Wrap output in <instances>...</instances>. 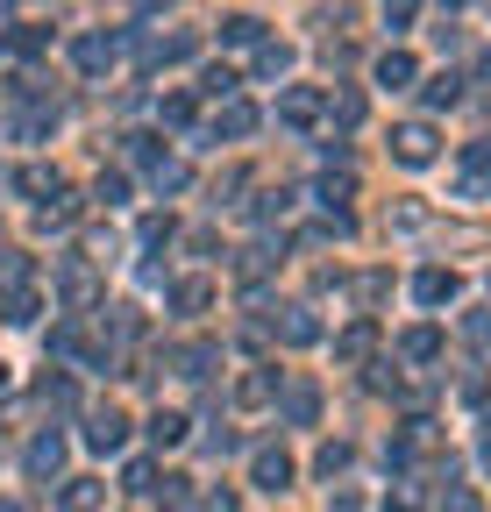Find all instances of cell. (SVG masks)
Instances as JSON below:
<instances>
[{
  "label": "cell",
  "instance_id": "cell-1",
  "mask_svg": "<svg viewBox=\"0 0 491 512\" xmlns=\"http://www.w3.org/2000/svg\"><path fill=\"white\" fill-rule=\"evenodd\" d=\"M435 150H442V136H435V121H399V128H392V157H399L406 171H420V164H435Z\"/></svg>",
  "mask_w": 491,
  "mask_h": 512
},
{
  "label": "cell",
  "instance_id": "cell-2",
  "mask_svg": "<svg viewBox=\"0 0 491 512\" xmlns=\"http://www.w3.org/2000/svg\"><path fill=\"white\" fill-rule=\"evenodd\" d=\"M57 299H65L72 313H86V306L100 299V278H93V264H79V256H65V271H57Z\"/></svg>",
  "mask_w": 491,
  "mask_h": 512
},
{
  "label": "cell",
  "instance_id": "cell-3",
  "mask_svg": "<svg viewBox=\"0 0 491 512\" xmlns=\"http://www.w3.org/2000/svg\"><path fill=\"white\" fill-rule=\"evenodd\" d=\"M321 114H328V100H321L314 86H285V93H278V121H285V128H314Z\"/></svg>",
  "mask_w": 491,
  "mask_h": 512
},
{
  "label": "cell",
  "instance_id": "cell-4",
  "mask_svg": "<svg viewBox=\"0 0 491 512\" xmlns=\"http://www.w3.org/2000/svg\"><path fill=\"white\" fill-rule=\"evenodd\" d=\"M278 413H285L292 427H314V413H321V384H314V377H292L285 392H278Z\"/></svg>",
  "mask_w": 491,
  "mask_h": 512
},
{
  "label": "cell",
  "instance_id": "cell-5",
  "mask_svg": "<svg viewBox=\"0 0 491 512\" xmlns=\"http://www.w3.org/2000/svg\"><path fill=\"white\" fill-rule=\"evenodd\" d=\"M72 57H79V72H86V79H100L107 64L121 57V36H100V29H93V36H79V43H72Z\"/></svg>",
  "mask_w": 491,
  "mask_h": 512
},
{
  "label": "cell",
  "instance_id": "cell-6",
  "mask_svg": "<svg viewBox=\"0 0 491 512\" xmlns=\"http://www.w3.org/2000/svg\"><path fill=\"white\" fill-rule=\"evenodd\" d=\"M22 463H29V477H57L65 470V434H36Z\"/></svg>",
  "mask_w": 491,
  "mask_h": 512
},
{
  "label": "cell",
  "instance_id": "cell-7",
  "mask_svg": "<svg viewBox=\"0 0 491 512\" xmlns=\"http://www.w3.org/2000/svg\"><path fill=\"white\" fill-rule=\"evenodd\" d=\"M456 292H463L456 271H420V278H413V299H420V306H449Z\"/></svg>",
  "mask_w": 491,
  "mask_h": 512
},
{
  "label": "cell",
  "instance_id": "cell-8",
  "mask_svg": "<svg viewBox=\"0 0 491 512\" xmlns=\"http://www.w3.org/2000/svg\"><path fill=\"white\" fill-rule=\"evenodd\" d=\"M86 441H93V448H121V441H129V420H121L114 406H100V413L86 420Z\"/></svg>",
  "mask_w": 491,
  "mask_h": 512
},
{
  "label": "cell",
  "instance_id": "cell-9",
  "mask_svg": "<svg viewBox=\"0 0 491 512\" xmlns=\"http://www.w3.org/2000/svg\"><path fill=\"white\" fill-rule=\"evenodd\" d=\"M399 356H406V363H435V356H442V328H406V335H399Z\"/></svg>",
  "mask_w": 491,
  "mask_h": 512
},
{
  "label": "cell",
  "instance_id": "cell-10",
  "mask_svg": "<svg viewBox=\"0 0 491 512\" xmlns=\"http://www.w3.org/2000/svg\"><path fill=\"white\" fill-rule=\"evenodd\" d=\"M257 484L264 491H285L292 484V456H285V448H257Z\"/></svg>",
  "mask_w": 491,
  "mask_h": 512
},
{
  "label": "cell",
  "instance_id": "cell-11",
  "mask_svg": "<svg viewBox=\"0 0 491 512\" xmlns=\"http://www.w3.org/2000/svg\"><path fill=\"white\" fill-rule=\"evenodd\" d=\"M371 342H378V328H371V320H356V328L335 335V356H342V363H363V356H371Z\"/></svg>",
  "mask_w": 491,
  "mask_h": 512
},
{
  "label": "cell",
  "instance_id": "cell-12",
  "mask_svg": "<svg viewBox=\"0 0 491 512\" xmlns=\"http://www.w3.org/2000/svg\"><path fill=\"white\" fill-rule=\"evenodd\" d=\"M484 178H491V143H470V150H463V164H456V185H463V192H477Z\"/></svg>",
  "mask_w": 491,
  "mask_h": 512
},
{
  "label": "cell",
  "instance_id": "cell-13",
  "mask_svg": "<svg viewBox=\"0 0 491 512\" xmlns=\"http://www.w3.org/2000/svg\"><path fill=\"white\" fill-rule=\"evenodd\" d=\"M171 306H178V313H207V306H214V285H207V278H178V285H171Z\"/></svg>",
  "mask_w": 491,
  "mask_h": 512
},
{
  "label": "cell",
  "instance_id": "cell-14",
  "mask_svg": "<svg viewBox=\"0 0 491 512\" xmlns=\"http://www.w3.org/2000/svg\"><path fill=\"white\" fill-rule=\"evenodd\" d=\"M278 335H285V342H321V320H314V306H285Z\"/></svg>",
  "mask_w": 491,
  "mask_h": 512
},
{
  "label": "cell",
  "instance_id": "cell-15",
  "mask_svg": "<svg viewBox=\"0 0 491 512\" xmlns=\"http://www.w3.org/2000/svg\"><path fill=\"white\" fill-rule=\"evenodd\" d=\"M413 72H420V64H413L406 50H385V57H378V86H392V93L413 86Z\"/></svg>",
  "mask_w": 491,
  "mask_h": 512
},
{
  "label": "cell",
  "instance_id": "cell-16",
  "mask_svg": "<svg viewBox=\"0 0 491 512\" xmlns=\"http://www.w3.org/2000/svg\"><path fill=\"white\" fill-rule=\"evenodd\" d=\"M15 136H22V143H43V136H57V107H22Z\"/></svg>",
  "mask_w": 491,
  "mask_h": 512
},
{
  "label": "cell",
  "instance_id": "cell-17",
  "mask_svg": "<svg viewBox=\"0 0 491 512\" xmlns=\"http://www.w3.org/2000/svg\"><path fill=\"white\" fill-rule=\"evenodd\" d=\"M250 128H257V107H242V100H228L214 114V136H250Z\"/></svg>",
  "mask_w": 491,
  "mask_h": 512
},
{
  "label": "cell",
  "instance_id": "cell-18",
  "mask_svg": "<svg viewBox=\"0 0 491 512\" xmlns=\"http://www.w3.org/2000/svg\"><path fill=\"white\" fill-rule=\"evenodd\" d=\"M57 505H65V512H93V505H100V484H93V477H65Z\"/></svg>",
  "mask_w": 491,
  "mask_h": 512
},
{
  "label": "cell",
  "instance_id": "cell-19",
  "mask_svg": "<svg viewBox=\"0 0 491 512\" xmlns=\"http://www.w3.org/2000/svg\"><path fill=\"white\" fill-rule=\"evenodd\" d=\"M264 36V15H221V43H257Z\"/></svg>",
  "mask_w": 491,
  "mask_h": 512
},
{
  "label": "cell",
  "instance_id": "cell-20",
  "mask_svg": "<svg viewBox=\"0 0 491 512\" xmlns=\"http://www.w3.org/2000/svg\"><path fill=\"white\" fill-rule=\"evenodd\" d=\"M15 192H29V200H57V171H43V164H29V171H15Z\"/></svg>",
  "mask_w": 491,
  "mask_h": 512
},
{
  "label": "cell",
  "instance_id": "cell-21",
  "mask_svg": "<svg viewBox=\"0 0 491 512\" xmlns=\"http://www.w3.org/2000/svg\"><path fill=\"white\" fill-rule=\"evenodd\" d=\"M285 72H292V50L285 43H264L257 50V79H285Z\"/></svg>",
  "mask_w": 491,
  "mask_h": 512
},
{
  "label": "cell",
  "instance_id": "cell-22",
  "mask_svg": "<svg viewBox=\"0 0 491 512\" xmlns=\"http://www.w3.org/2000/svg\"><path fill=\"white\" fill-rule=\"evenodd\" d=\"M0 320H15V328H22V320H36V292L22 285V292H0Z\"/></svg>",
  "mask_w": 491,
  "mask_h": 512
},
{
  "label": "cell",
  "instance_id": "cell-23",
  "mask_svg": "<svg viewBox=\"0 0 491 512\" xmlns=\"http://www.w3.org/2000/svg\"><path fill=\"white\" fill-rule=\"evenodd\" d=\"M463 100V79L456 72H435V79H427V107H456Z\"/></svg>",
  "mask_w": 491,
  "mask_h": 512
},
{
  "label": "cell",
  "instance_id": "cell-24",
  "mask_svg": "<svg viewBox=\"0 0 491 512\" xmlns=\"http://www.w3.org/2000/svg\"><path fill=\"white\" fill-rule=\"evenodd\" d=\"M150 441L157 448H178V441H186V413H157L150 420Z\"/></svg>",
  "mask_w": 491,
  "mask_h": 512
},
{
  "label": "cell",
  "instance_id": "cell-25",
  "mask_svg": "<svg viewBox=\"0 0 491 512\" xmlns=\"http://www.w3.org/2000/svg\"><path fill=\"white\" fill-rule=\"evenodd\" d=\"M278 249H285V242H257V249H242V278H264V271L278 264Z\"/></svg>",
  "mask_w": 491,
  "mask_h": 512
},
{
  "label": "cell",
  "instance_id": "cell-26",
  "mask_svg": "<svg viewBox=\"0 0 491 512\" xmlns=\"http://www.w3.org/2000/svg\"><path fill=\"white\" fill-rule=\"evenodd\" d=\"M235 399H242V406H264V399H271V370H250V377L235 384Z\"/></svg>",
  "mask_w": 491,
  "mask_h": 512
},
{
  "label": "cell",
  "instance_id": "cell-27",
  "mask_svg": "<svg viewBox=\"0 0 491 512\" xmlns=\"http://www.w3.org/2000/svg\"><path fill=\"white\" fill-rule=\"evenodd\" d=\"M200 93H207V100H221V107H228V100H235V72H228V64H214V72H207V79H200Z\"/></svg>",
  "mask_w": 491,
  "mask_h": 512
},
{
  "label": "cell",
  "instance_id": "cell-28",
  "mask_svg": "<svg viewBox=\"0 0 491 512\" xmlns=\"http://www.w3.org/2000/svg\"><path fill=\"white\" fill-rule=\"evenodd\" d=\"M178 363H186V377H207V370L221 363V349H214V342H193V349L178 356Z\"/></svg>",
  "mask_w": 491,
  "mask_h": 512
},
{
  "label": "cell",
  "instance_id": "cell-29",
  "mask_svg": "<svg viewBox=\"0 0 491 512\" xmlns=\"http://www.w3.org/2000/svg\"><path fill=\"white\" fill-rule=\"evenodd\" d=\"M328 121H335V128H356V121H363V100H356V93L328 100Z\"/></svg>",
  "mask_w": 491,
  "mask_h": 512
},
{
  "label": "cell",
  "instance_id": "cell-30",
  "mask_svg": "<svg viewBox=\"0 0 491 512\" xmlns=\"http://www.w3.org/2000/svg\"><path fill=\"white\" fill-rule=\"evenodd\" d=\"M157 114H164L171 128H186V121H193V100H186V93H164V100H157Z\"/></svg>",
  "mask_w": 491,
  "mask_h": 512
},
{
  "label": "cell",
  "instance_id": "cell-31",
  "mask_svg": "<svg viewBox=\"0 0 491 512\" xmlns=\"http://www.w3.org/2000/svg\"><path fill=\"white\" fill-rule=\"evenodd\" d=\"M385 292H392V278H385V271H363V278H356V299H363V306H378Z\"/></svg>",
  "mask_w": 491,
  "mask_h": 512
},
{
  "label": "cell",
  "instance_id": "cell-32",
  "mask_svg": "<svg viewBox=\"0 0 491 512\" xmlns=\"http://www.w3.org/2000/svg\"><path fill=\"white\" fill-rule=\"evenodd\" d=\"M186 178H193V171H186V164H171V157H164V164L150 171V185H157V192H178V185H186Z\"/></svg>",
  "mask_w": 491,
  "mask_h": 512
},
{
  "label": "cell",
  "instance_id": "cell-33",
  "mask_svg": "<svg viewBox=\"0 0 491 512\" xmlns=\"http://www.w3.org/2000/svg\"><path fill=\"white\" fill-rule=\"evenodd\" d=\"M93 192H100L107 207H121V200H129V178H121V171H100V185H93Z\"/></svg>",
  "mask_w": 491,
  "mask_h": 512
},
{
  "label": "cell",
  "instance_id": "cell-34",
  "mask_svg": "<svg viewBox=\"0 0 491 512\" xmlns=\"http://www.w3.org/2000/svg\"><path fill=\"white\" fill-rule=\"evenodd\" d=\"M335 470H349V441H328L321 448V477H335Z\"/></svg>",
  "mask_w": 491,
  "mask_h": 512
},
{
  "label": "cell",
  "instance_id": "cell-35",
  "mask_svg": "<svg viewBox=\"0 0 491 512\" xmlns=\"http://www.w3.org/2000/svg\"><path fill=\"white\" fill-rule=\"evenodd\" d=\"M442 512H484V505H477V491H463V484H456V491L442 498Z\"/></svg>",
  "mask_w": 491,
  "mask_h": 512
},
{
  "label": "cell",
  "instance_id": "cell-36",
  "mask_svg": "<svg viewBox=\"0 0 491 512\" xmlns=\"http://www.w3.org/2000/svg\"><path fill=\"white\" fill-rule=\"evenodd\" d=\"M200 512H235V491H207V498H200Z\"/></svg>",
  "mask_w": 491,
  "mask_h": 512
},
{
  "label": "cell",
  "instance_id": "cell-37",
  "mask_svg": "<svg viewBox=\"0 0 491 512\" xmlns=\"http://www.w3.org/2000/svg\"><path fill=\"white\" fill-rule=\"evenodd\" d=\"M477 72H484V79H491V50H484V64H477Z\"/></svg>",
  "mask_w": 491,
  "mask_h": 512
},
{
  "label": "cell",
  "instance_id": "cell-38",
  "mask_svg": "<svg viewBox=\"0 0 491 512\" xmlns=\"http://www.w3.org/2000/svg\"><path fill=\"white\" fill-rule=\"evenodd\" d=\"M484 470H491V434H484Z\"/></svg>",
  "mask_w": 491,
  "mask_h": 512
},
{
  "label": "cell",
  "instance_id": "cell-39",
  "mask_svg": "<svg viewBox=\"0 0 491 512\" xmlns=\"http://www.w3.org/2000/svg\"><path fill=\"white\" fill-rule=\"evenodd\" d=\"M0 384H8V363H0Z\"/></svg>",
  "mask_w": 491,
  "mask_h": 512
},
{
  "label": "cell",
  "instance_id": "cell-40",
  "mask_svg": "<svg viewBox=\"0 0 491 512\" xmlns=\"http://www.w3.org/2000/svg\"><path fill=\"white\" fill-rule=\"evenodd\" d=\"M0 512H22V505H0Z\"/></svg>",
  "mask_w": 491,
  "mask_h": 512
},
{
  "label": "cell",
  "instance_id": "cell-41",
  "mask_svg": "<svg viewBox=\"0 0 491 512\" xmlns=\"http://www.w3.org/2000/svg\"><path fill=\"white\" fill-rule=\"evenodd\" d=\"M0 22H8V15H0Z\"/></svg>",
  "mask_w": 491,
  "mask_h": 512
}]
</instances>
